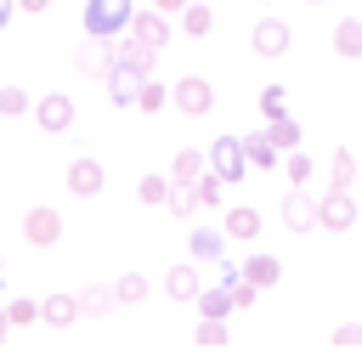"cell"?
I'll list each match as a JSON object with an SVG mask.
<instances>
[{"mask_svg":"<svg viewBox=\"0 0 362 362\" xmlns=\"http://www.w3.org/2000/svg\"><path fill=\"white\" fill-rule=\"evenodd\" d=\"M351 181H356V153L339 147V153L328 158V187H351Z\"/></svg>","mask_w":362,"mask_h":362,"instance_id":"obj_26","label":"cell"},{"mask_svg":"<svg viewBox=\"0 0 362 362\" xmlns=\"http://www.w3.org/2000/svg\"><path fill=\"white\" fill-rule=\"evenodd\" d=\"M11 11H17V0H0V28L11 23Z\"/></svg>","mask_w":362,"mask_h":362,"instance_id":"obj_40","label":"cell"},{"mask_svg":"<svg viewBox=\"0 0 362 362\" xmlns=\"http://www.w3.org/2000/svg\"><path fill=\"white\" fill-rule=\"evenodd\" d=\"M34 124L51 130V136H68V130H74V96H62V90L40 96V102H34Z\"/></svg>","mask_w":362,"mask_h":362,"instance_id":"obj_4","label":"cell"},{"mask_svg":"<svg viewBox=\"0 0 362 362\" xmlns=\"http://www.w3.org/2000/svg\"><path fill=\"white\" fill-rule=\"evenodd\" d=\"M23 238H28L34 249H51V243L62 238V215H57L51 204H34V209L23 215Z\"/></svg>","mask_w":362,"mask_h":362,"instance_id":"obj_7","label":"cell"},{"mask_svg":"<svg viewBox=\"0 0 362 362\" xmlns=\"http://www.w3.org/2000/svg\"><path fill=\"white\" fill-rule=\"evenodd\" d=\"M249 45H255V57H283V51L294 45V34H288L283 17H260V23L249 28Z\"/></svg>","mask_w":362,"mask_h":362,"instance_id":"obj_6","label":"cell"},{"mask_svg":"<svg viewBox=\"0 0 362 362\" xmlns=\"http://www.w3.org/2000/svg\"><path fill=\"white\" fill-rule=\"evenodd\" d=\"M260 113H266V119L288 113V107H283V85H266V90H260Z\"/></svg>","mask_w":362,"mask_h":362,"instance_id":"obj_37","label":"cell"},{"mask_svg":"<svg viewBox=\"0 0 362 362\" xmlns=\"http://www.w3.org/2000/svg\"><path fill=\"white\" fill-rule=\"evenodd\" d=\"M334 51H339V57H362V17H339V28H334Z\"/></svg>","mask_w":362,"mask_h":362,"instance_id":"obj_23","label":"cell"},{"mask_svg":"<svg viewBox=\"0 0 362 362\" xmlns=\"http://www.w3.org/2000/svg\"><path fill=\"white\" fill-rule=\"evenodd\" d=\"M266 136L277 141V153H294V147H300V124H294L288 113H277V119H266Z\"/></svg>","mask_w":362,"mask_h":362,"instance_id":"obj_24","label":"cell"},{"mask_svg":"<svg viewBox=\"0 0 362 362\" xmlns=\"http://www.w3.org/2000/svg\"><path fill=\"white\" fill-rule=\"evenodd\" d=\"M187 249H192V260H221L226 255V226H192Z\"/></svg>","mask_w":362,"mask_h":362,"instance_id":"obj_12","label":"cell"},{"mask_svg":"<svg viewBox=\"0 0 362 362\" xmlns=\"http://www.w3.org/2000/svg\"><path fill=\"white\" fill-rule=\"evenodd\" d=\"M221 283H226L232 305H255V300H260V283H249V277H243V266H226V272H221Z\"/></svg>","mask_w":362,"mask_h":362,"instance_id":"obj_18","label":"cell"},{"mask_svg":"<svg viewBox=\"0 0 362 362\" xmlns=\"http://www.w3.org/2000/svg\"><path fill=\"white\" fill-rule=\"evenodd\" d=\"M164 288H170V300H198V266H170Z\"/></svg>","mask_w":362,"mask_h":362,"instance_id":"obj_22","label":"cell"},{"mask_svg":"<svg viewBox=\"0 0 362 362\" xmlns=\"http://www.w3.org/2000/svg\"><path fill=\"white\" fill-rule=\"evenodd\" d=\"M0 283H6V260H0Z\"/></svg>","mask_w":362,"mask_h":362,"instance_id":"obj_43","label":"cell"},{"mask_svg":"<svg viewBox=\"0 0 362 362\" xmlns=\"http://www.w3.org/2000/svg\"><path fill=\"white\" fill-rule=\"evenodd\" d=\"M113 294H119V305H141V300H147V277H141V272H124V277L113 283Z\"/></svg>","mask_w":362,"mask_h":362,"instance_id":"obj_29","label":"cell"},{"mask_svg":"<svg viewBox=\"0 0 362 362\" xmlns=\"http://www.w3.org/2000/svg\"><path fill=\"white\" fill-rule=\"evenodd\" d=\"M113 305H119L113 288H85V294H79V311H85V317H102V311H113Z\"/></svg>","mask_w":362,"mask_h":362,"instance_id":"obj_32","label":"cell"},{"mask_svg":"<svg viewBox=\"0 0 362 362\" xmlns=\"http://www.w3.org/2000/svg\"><path fill=\"white\" fill-rule=\"evenodd\" d=\"M334 339H339V345H362V322H345Z\"/></svg>","mask_w":362,"mask_h":362,"instance_id":"obj_38","label":"cell"},{"mask_svg":"<svg viewBox=\"0 0 362 362\" xmlns=\"http://www.w3.org/2000/svg\"><path fill=\"white\" fill-rule=\"evenodd\" d=\"M317 221H322L328 232H351V226H356V198H351V187H328V198H317Z\"/></svg>","mask_w":362,"mask_h":362,"instance_id":"obj_3","label":"cell"},{"mask_svg":"<svg viewBox=\"0 0 362 362\" xmlns=\"http://www.w3.org/2000/svg\"><path fill=\"white\" fill-rule=\"evenodd\" d=\"M170 102H175L187 119H198V113H209V107H215V85H209V79H198V74H187V79H175V85H170Z\"/></svg>","mask_w":362,"mask_h":362,"instance_id":"obj_2","label":"cell"},{"mask_svg":"<svg viewBox=\"0 0 362 362\" xmlns=\"http://www.w3.org/2000/svg\"><path fill=\"white\" fill-rule=\"evenodd\" d=\"M6 328H11V317H6V311H0V339H6Z\"/></svg>","mask_w":362,"mask_h":362,"instance_id":"obj_42","label":"cell"},{"mask_svg":"<svg viewBox=\"0 0 362 362\" xmlns=\"http://www.w3.org/2000/svg\"><path fill=\"white\" fill-rule=\"evenodd\" d=\"M6 317H11V328H23V322H40V305H34V300H11Z\"/></svg>","mask_w":362,"mask_h":362,"instance_id":"obj_36","label":"cell"},{"mask_svg":"<svg viewBox=\"0 0 362 362\" xmlns=\"http://www.w3.org/2000/svg\"><path fill=\"white\" fill-rule=\"evenodd\" d=\"M198 311H204V317H226V311H232L226 283H221V288H198Z\"/></svg>","mask_w":362,"mask_h":362,"instance_id":"obj_33","label":"cell"},{"mask_svg":"<svg viewBox=\"0 0 362 362\" xmlns=\"http://www.w3.org/2000/svg\"><path fill=\"white\" fill-rule=\"evenodd\" d=\"M164 209H170L175 221H187L192 209H204V204H198V187H192V181H175V187H170V198H164Z\"/></svg>","mask_w":362,"mask_h":362,"instance_id":"obj_20","label":"cell"},{"mask_svg":"<svg viewBox=\"0 0 362 362\" xmlns=\"http://www.w3.org/2000/svg\"><path fill=\"white\" fill-rule=\"evenodd\" d=\"M283 226H288V232H311V226H322V221H317V198H305V187H294V192L283 198Z\"/></svg>","mask_w":362,"mask_h":362,"instance_id":"obj_9","label":"cell"},{"mask_svg":"<svg viewBox=\"0 0 362 362\" xmlns=\"http://www.w3.org/2000/svg\"><path fill=\"white\" fill-rule=\"evenodd\" d=\"M0 113H6V119H17V113H34V96H28L23 85H0Z\"/></svg>","mask_w":362,"mask_h":362,"instance_id":"obj_30","label":"cell"},{"mask_svg":"<svg viewBox=\"0 0 362 362\" xmlns=\"http://www.w3.org/2000/svg\"><path fill=\"white\" fill-rule=\"evenodd\" d=\"M113 57H119L124 68H136V74H153V62H158V45H147V40H136V34H130V40H124Z\"/></svg>","mask_w":362,"mask_h":362,"instance_id":"obj_14","label":"cell"},{"mask_svg":"<svg viewBox=\"0 0 362 362\" xmlns=\"http://www.w3.org/2000/svg\"><path fill=\"white\" fill-rule=\"evenodd\" d=\"M74 62H79V74H107V68H113V51H107V40H90V34H85V45H79Z\"/></svg>","mask_w":362,"mask_h":362,"instance_id":"obj_15","label":"cell"},{"mask_svg":"<svg viewBox=\"0 0 362 362\" xmlns=\"http://www.w3.org/2000/svg\"><path fill=\"white\" fill-rule=\"evenodd\" d=\"M209 170H215L221 181H238V175L249 170V153H243V136H215V147H209Z\"/></svg>","mask_w":362,"mask_h":362,"instance_id":"obj_5","label":"cell"},{"mask_svg":"<svg viewBox=\"0 0 362 362\" xmlns=\"http://www.w3.org/2000/svg\"><path fill=\"white\" fill-rule=\"evenodd\" d=\"M102 187H107V170H102L96 158H74V164H68V192H74V198H96Z\"/></svg>","mask_w":362,"mask_h":362,"instance_id":"obj_8","label":"cell"},{"mask_svg":"<svg viewBox=\"0 0 362 362\" xmlns=\"http://www.w3.org/2000/svg\"><path fill=\"white\" fill-rule=\"evenodd\" d=\"M17 6H23V11H45L51 0H17Z\"/></svg>","mask_w":362,"mask_h":362,"instance_id":"obj_41","label":"cell"},{"mask_svg":"<svg viewBox=\"0 0 362 362\" xmlns=\"http://www.w3.org/2000/svg\"><path fill=\"white\" fill-rule=\"evenodd\" d=\"M243 153H249V164H260V170H277V141L266 136V130H255V136H243Z\"/></svg>","mask_w":362,"mask_h":362,"instance_id":"obj_16","label":"cell"},{"mask_svg":"<svg viewBox=\"0 0 362 362\" xmlns=\"http://www.w3.org/2000/svg\"><path fill=\"white\" fill-rule=\"evenodd\" d=\"M40 317H45L51 328H74L85 311H79V294H51V300L40 305Z\"/></svg>","mask_w":362,"mask_h":362,"instance_id":"obj_13","label":"cell"},{"mask_svg":"<svg viewBox=\"0 0 362 362\" xmlns=\"http://www.w3.org/2000/svg\"><path fill=\"white\" fill-rule=\"evenodd\" d=\"M136 17V0H85V34L90 40H119Z\"/></svg>","mask_w":362,"mask_h":362,"instance_id":"obj_1","label":"cell"},{"mask_svg":"<svg viewBox=\"0 0 362 362\" xmlns=\"http://www.w3.org/2000/svg\"><path fill=\"white\" fill-rule=\"evenodd\" d=\"M209 170V153H198V147H181L175 153V164H170V181H198Z\"/></svg>","mask_w":362,"mask_h":362,"instance_id":"obj_17","label":"cell"},{"mask_svg":"<svg viewBox=\"0 0 362 362\" xmlns=\"http://www.w3.org/2000/svg\"><path fill=\"white\" fill-rule=\"evenodd\" d=\"M158 11H187V0H153Z\"/></svg>","mask_w":362,"mask_h":362,"instance_id":"obj_39","label":"cell"},{"mask_svg":"<svg viewBox=\"0 0 362 362\" xmlns=\"http://www.w3.org/2000/svg\"><path fill=\"white\" fill-rule=\"evenodd\" d=\"M164 102H170V85H158V79L147 74V79H141V90H136V107H141V113H158Z\"/></svg>","mask_w":362,"mask_h":362,"instance_id":"obj_27","label":"cell"},{"mask_svg":"<svg viewBox=\"0 0 362 362\" xmlns=\"http://www.w3.org/2000/svg\"><path fill=\"white\" fill-rule=\"evenodd\" d=\"M124 34H136V40H147V45H164V40H170V11H158V6H153V11H136Z\"/></svg>","mask_w":362,"mask_h":362,"instance_id":"obj_11","label":"cell"},{"mask_svg":"<svg viewBox=\"0 0 362 362\" xmlns=\"http://www.w3.org/2000/svg\"><path fill=\"white\" fill-rule=\"evenodd\" d=\"M198 345H226V317H204L198 322Z\"/></svg>","mask_w":362,"mask_h":362,"instance_id":"obj_35","label":"cell"},{"mask_svg":"<svg viewBox=\"0 0 362 362\" xmlns=\"http://www.w3.org/2000/svg\"><path fill=\"white\" fill-rule=\"evenodd\" d=\"M226 238H238V243H249V238H260V215L255 209H226Z\"/></svg>","mask_w":362,"mask_h":362,"instance_id":"obj_21","label":"cell"},{"mask_svg":"<svg viewBox=\"0 0 362 362\" xmlns=\"http://www.w3.org/2000/svg\"><path fill=\"white\" fill-rule=\"evenodd\" d=\"M311 6H317V0H311Z\"/></svg>","mask_w":362,"mask_h":362,"instance_id":"obj_44","label":"cell"},{"mask_svg":"<svg viewBox=\"0 0 362 362\" xmlns=\"http://www.w3.org/2000/svg\"><path fill=\"white\" fill-rule=\"evenodd\" d=\"M192 187H198V204H204V209H215V204H221V192H226V181H221L215 170H204Z\"/></svg>","mask_w":362,"mask_h":362,"instance_id":"obj_34","label":"cell"},{"mask_svg":"<svg viewBox=\"0 0 362 362\" xmlns=\"http://www.w3.org/2000/svg\"><path fill=\"white\" fill-rule=\"evenodd\" d=\"M243 277H249V283H260V288H272V283L283 277V260H272V255H255V260H243Z\"/></svg>","mask_w":362,"mask_h":362,"instance_id":"obj_25","label":"cell"},{"mask_svg":"<svg viewBox=\"0 0 362 362\" xmlns=\"http://www.w3.org/2000/svg\"><path fill=\"white\" fill-rule=\"evenodd\" d=\"M170 187H175L170 175H141V181H136V198H141V204H164Z\"/></svg>","mask_w":362,"mask_h":362,"instance_id":"obj_31","label":"cell"},{"mask_svg":"<svg viewBox=\"0 0 362 362\" xmlns=\"http://www.w3.org/2000/svg\"><path fill=\"white\" fill-rule=\"evenodd\" d=\"M283 175H288V187H305V181L317 175V164H311V158L294 147V153H283Z\"/></svg>","mask_w":362,"mask_h":362,"instance_id":"obj_28","label":"cell"},{"mask_svg":"<svg viewBox=\"0 0 362 362\" xmlns=\"http://www.w3.org/2000/svg\"><path fill=\"white\" fill-rule=\"evenodd\" d=\"M181 28H187V40H204V34L215 28V11H209L204 0H187V11H181Z\"/></svg>","mask_w":362,"mask_h":362,"instance_id":"obj_19","label":"cell"},{"mask_svg":"<svg viewBox=\"0 0 362 362\" xmlns=\"http://www.w3.org/2000/svg\"><path fill=\"white\" fill-rule=\"evenodd\" d=\"M141 79H147V74H136V68H124V62L113 57V68H107V96H113L119 107H136V90H141Z\"/></svg>","mask_w":362,"mask_h":362,"instance_id":"obj_10","label":"cell"}]
</instances>
